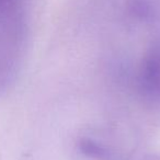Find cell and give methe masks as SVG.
<instances>
[{
    "label": "cell",
    "mask_w": 160,
    "mask_h": 160,
    "mask_svg": "<svg viewBox=\"0 0 160 160\" xmlns=\"http://www.w3.org/2000/svg\"><path fill=\"white\" fill-rule=\"evenodd\" d=\"M139 93L146 101L160 103V40L146 52L137 75Z\"/></svg>",
    "instance_id": "6da1fadb"
},
{
    "label": "cell",
    "mask_w": 160,
    "mask_h": 160,
    "mask_svg": "<svg viewBox=\"0 0 160 160\" xmlns=\"http://www.w3.org/2000/svg\"><path fill=\"white\" fill-rule=\"evenodd\" d=\"M80 149L85 155L97 159H105L109 156L107 148L91 139H83L80 142Z\"/></svg>",
    "instance_id": "7a4b0ae2"
}]
</instances>
